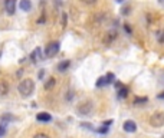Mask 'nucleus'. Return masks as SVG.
Here are the masks:
<instances>
[{"instance_id":"nucleus-1","label":"nucleus","mask_w":164,"mask_h":138,"mask_svg":"<svg viewBox=\"0 0 164 138\" xmlns=\"http://www.w3.org/2000/svg\"><path fill=\"white\" fill-rule=\"evenodd\" d=\"M17 91L19 94L23 97V98H27V97H30L35 91V82H33L32 79H22L20 81L19 86H17Z\"/></svg>"},{"instance_id":"nucleus-2","label":"nucleus","mask_w":164,"mask_h":138,"mask_svg":"<svg viewBox=\"0 0 164 138\" xmlns=\"http://www.w3.org/2000/svg\"><path fill=\"white\" fill-rule=\"evenodd\" d=\"M150 124L154 128H160L164 125V112H154L150 117Z\"/></svg>"},{"instance_id":"nucleus-3","label":"nucleus","mask_w":164,"mask_h":138,"mask_svg":"<svg viewBox=\"0 0 164 138\" xmlns=\"http://www.w3.org/2000/svg\"><path fill=\"white\" fill-rule=\"evenodd\" d=\"M94 109V104H92V101H84V102H81L76 108V111H78L79 115H89Z\"/></svg>"},{"instance_id":"nucleus-4","label":"nucleus","mask_w":164,"mask_h":138,"mask_svg":"<svg viewBox=\"0 0 164 138\" xmlns=\"http://www.w3.org/2000/svg\"><path fill=\"white\" fill-rule=\"evenodd\" d=\"M59 42H52V43H49V45L46 46V51H45V55L46 58H52V56H55L56 53L59 52Z\"/></svg>"},{"instance_id":"nucleus-5","label":"nucleus","mask_w":164,"mask_h":138,"mask_svg":"<svg viewBox=\"0 0 164 138\" xmlns=\"http://www.w3.org/2000/svg\"><path fill=\"white\" fill-rule=\"evenodd\" d=\"M5 7H6L7 14H14V12H16V0H6Z\"/></svg>"},{"instance_id":"nucleus-6","label":"nucleus","mask_w":164,"mask_h":138,"mask_svg":"<svg viewBox=\"0 0 164 138\" xmlns=\"http://www.w3.org/2000/svg\"><path fill=\"white\" fill-rule=\"evenodd\" d=\"M122 127H124V131H127V132H135V131H137V124H135L132 119L125 121Z\"/></svg>"},{"instance_id":"nucleus-7","label":"nucleus","mask_w":164,"mask_h":138,"mask_svg":"<svg viewBox=\"0 0 164 138\" xmlns=\"http://www.w3.org/2000/svg\"><path fill=\"white\" fill-rule=\"evenodd\" d=\"M36 119L40 121V122H49V121L52 119V115L48 114V112H39V114L36 115Z\"/></svg>"},{"instance_id":"nucleus-8","label":"nucleus","mask_w":164,"mask_h":138,"mask_svg":"<svg viewBox=\"0 0 164 138\" xmlns=\"http://www.w3.org/2000/svg\"><path fill=\"white\" fill-rule=\"evenodd\" d=\"M9 89H10V86L7 84L6 81H0V97H5L9 94Z\"/></svg>"},{"instance_id":"nucleus-9","label":"nucleus","mask_w":164,"mask_h":138,"mask_svg":"<svg viewBox=\"0 0 164 138\" xmlns=\"http://www.w3.org/2000/svg\"><path fill=\"white\" fill-rule=\"evenodd\" d=\"M19 7L20 10H23V12H29L32 9V3H30V0H20Z\"/></svg>"},{"instance_id":"nucleus-10","label":"nucleus","mask_w":164,"mask_h":138,"mask_svg":"<svg viewBox=\"0 0 164 138\" xmlns=\"http://www.w3.org/2000/svg\"><path fill=\"white\" fill-rule=\"evenodd\" d=\"M40 58H42V51H40V48H36L30 55V59H32V62H38Z\"/></svg>"},{"instance_id":"nucleus-11","label":"nucleus","mask_w":164,"mask_h":138,"mask_svg":"<svg viewBox=\"0 0 164 138\" xmlns=\"http://www.w3.org/2000/svg\"><path fill=\"white\" fill-rule=\"evenodd\" d=\"M117 38V33L115 32H110V33H107V36H105V39H104V43L105 45H111L112 43V40Z\"/></svg>"},{"instance_id":"nucleus-12","label":"nucleus","mask_w":164,"mask_h":138,"mask_svg":"<svg viewBox=\"0 0 164 138\" xmlns=\"http://www.w3.org/2000/svg\"><path fill=\"white\" fill-rule=\"evenodd\" d=\"M69 66H71V62H69V60H62L59 65H58V71H59V72H65Z\"/></svg>"},{"instance_id":"nucleus-13","label":"nucleus","mask_w":164,"mask_h":138,"mask_svg":"<svg viewBox=\"0 0 164 138\" xmlns=\"http://www.w3.org/2000/svg\"><path fill=\"white\" fill-rule=\"evenodd\" d=\"M128 95V88H125V86H121V89L118 92V97L119 98H125Z\"/></svg>"},{"instance_id":"nucleus-14","label":"nucleus","mask_w":164,"mask_h":138,"mask_svg":"<svg viewBox=\"0 0 164 138\" xmlns=\"http://www.w3.org/2000/svg\"><path fill=\"white\" fill-rule=\"evenodd\" d=\"M53 85H55V78H49L48 79V82L45 84V89H51V88H53Z\"/></svg>"},{"instance_id":"nucleus-15","label":"nucleus","mask_w":164,"mask_h":138,"mask_svg":"<svg viewBox=\"0 0 164 138\" xmlns=\"http://www.w3.org/2000/svg\"><path fill=\"white\" fill-rule=\"evenodd\" d=\"M105 78V85H107V84H111V82H114V78H115V76H114V73H108V75H107V76H104Z\"/></svg>"},{"instance_id":"nucleus-16","label":"nucleus","mask_w":164,"mask_h":138,"mask_svg":"<svg viewBox=\"0 0 164 138\" xmlns=\"http://www.w3.org/2000/svg\"><path fill=\"white\" fill-rule=\"evenodd\" d=\"M147 101H148V98H145V97H137V98L134 99L135 104H144V102H147Z\"/></svg>"},{"instance_id":"nucleus-17","label":"nucleus","mask_w":164,"mask_h":138,"mask_svg":"<svg viewBox=\"0 0 164 138\" xmlns=\"http://www.w3.org/2000/svg\"><path fill=\"white\" fill-rule=\"evenodd\" d=\"M6 134V125L5 124H0V138L3 137Z\"/></svg>"},{"instance_id":"nucleus-18","label":"nucleus","mask_w":164,"mask_h":138,"mask_svg":"<svg viewBox=\"0 0 164 138\" xmlns=\"http://www.w3.org/2000/svg\"><path fill=\"white\" fill-rule=\"evenodd\" d=\"M104 85H105V78L102 76V78H99L97 81V86H104Z\"/></svg>"},{"instance_id":"nucleus-19","label":"nucleus","mask_w":164,"mask_h":138,"mask_svg":"<svg viewBox=\"0 0 164 138\" xmlns=\"http://www.w3.org/2000/svg\"><path fill=\"white\" fill-rule=\"evenodd\" d=\"M33 138H49V135H46V134H43V132H39V134H36Z\"/></svg>"},{"instance_id":"nucleus-20","label":"nucleus","mask_w":164,"mask_h":138,"mask_svg":"<svg viewBox=\"0 0 164 138\" xmlns=\"http://www.w3.org/2000/svg\"><path fill=\"white\" fill-rule=\"evenodd\" d=\"M157 39H158V42H160V43H164V32H161L160 35H158Z\"/></svg>"},{"instance_id":"nucleus-21","label":"nucleus","mask_w":164,"mask_h":138,"mask_svg":"<svg viewBox=\"0 0 164 138\" xmlns=\"http://www.w3.org/2000/svg\"><path fill=\"white\" fill-rule=\"evenodd\" d=\"M82 3H85V5H95L97 3V0H81Z\"/></svg>"},{"instance_id":"nucleus-22","label":"nucleus","mask_w":164,"mask_h":138,"mask_svg":"<svg viewBox=\"0 0 164 138\" xmlns=\"http://www.w3.org/2000/svg\"><path fill=\"white\" fill-rule=\"evenodd\" d=\"M62 26H63V27L66 26V13L62 14Z\"/></svg>"},{"instance_id":"nucleus-23","label":"nucleus","mask_w":164,"mask_h":138,"mask_svg":"<svg viewBox=\"0 0 164 138\" xmlns=\"http://www.w3.org/2000/svg\"><path fill=\"white\" fill-rule=\"evenodd\" d=\"M108 131V127H104V128H99L98 132H101V134H105V132Z\"/></svg>"},{"instance_id":"nucleus-24","label":"nucleus","mask_w":164,"mask_h":138,"mask_svg":"<svg viewBox=\"0 0 164 138\" xmlns=\"http://www.w3.org/2000/svg\"><path fill=\"white\" fill-rule=\"evenodd\" d=\"M81 125H82L84 128H88V130H94V128H92V125H91V124H81Z\"/></svg>"},{"instance_id":"nucleus-25","label":"nucleus","mask_w":164,"mask_h":138,"mask_svg":"<svg viewBox=\"0 0 164 138\" xmlns=\"http://www.w3.org/2000/svg\"><path fill=\"white\" fill-rule=\"evenodd\" d=\"M124 29H125V32L128 33V35L131 33V29H130V26H128V25H124Z\"/></svg>"},{"instance_id":"nucleus-26","label":"nucleus","mask_w":164,"mask_h":138,"mask_svg":"<svg viewBox=\"0 0 164 138\" xmlns=\"http://www.w3.org/2000/svg\"><path fill=\"white\" fill-rule=\"evenodd\" d=\"M112 124V119H108V121H104V127H108V125Z\"/></svg>"},{"instance_id":"nucleus-27","label":"nucleus","mask_w":164,"mask_h":138,"mask_svg":"<svg viewBox=\"0 0 164 138\" xmlns=\"http://www.w3.org/2000/svg\"><path fill=\"white\" fill-rule=\"evenodd\" d=\"M128 10H130V7H125L124 10H122V14H128Z\"/></svg>"},{"instance_id":"nucleus-28","label":"nucleus","mask_w":164,"mask_h":138,"mask_svg":"<svg viewBox=\"0 0 164 138\" xmlns=\"http://www.w3.org/2000/svg\"><path fill=\"white\" fill-rule=\"evenodd\" d=\"M158 98H164V91H163V94H160V95H158Z\"/></svg>"},{"instance_id":"nucleus-29","label":"nucleus","mask_w":164,"mask_h":138,"mask_svg":"<svg viewBox=\"0 0 164 138\" xmlns=\"http://www.w3.org/2000/svg\"><path fill=\"white\" fill-rule=\"evenodd\" d=\"M115 2H118V3H122V2H124V0H115Z\"/></svg>"},{"instance_id":"nucleus-30","label":"nucleus","mask_w":164,"mask_h":138,"mask_svg":"<svg viewBox=\"0 0 164 138\" xmlns=\"http://www.w3.org/2000/svg\"><path fill=\"white\" fill-rule=\"evenodd\" d=\"M158 2H160V3H161V5H164V0H158Z\"/></svg>"}]
</instances>
